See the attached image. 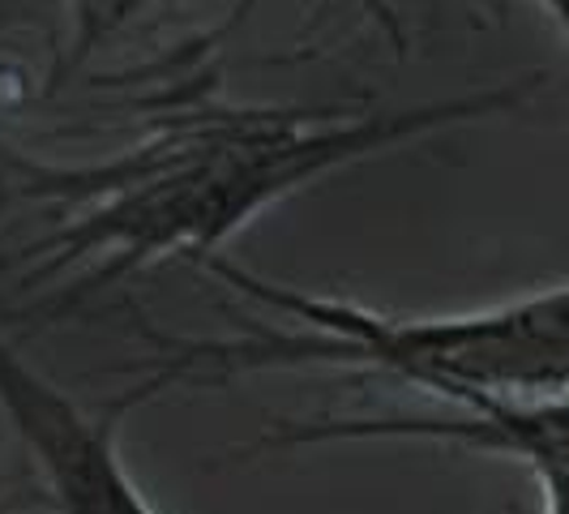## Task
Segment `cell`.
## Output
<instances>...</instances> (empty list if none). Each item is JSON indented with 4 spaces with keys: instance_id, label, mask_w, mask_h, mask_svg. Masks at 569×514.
<instances>
[{
    "instance_id": "cell-1",
    "label": "cell",
    "mask_w": 569,
    "mask_h": 514,
    "mask_svg": "<svg viewBox=\"0 0 569 514\" xmlns=\"http://www.w3.org/2000/svg\"><path fill=\"white\" fill-rule=\"evenodd\" d=\"M527 90V82L488 86L395 112L249 108L193 95L154 116L142 142L116 159L86 168H27L30 198L60 210L52 236L34 245L39 266L27 284L94 261L60 296V305H73L159 257L210 261L261 210L296 189L425 134L518 108Z\"/></svg>"
},
{
    "instance_id": "cell-2",
    "label": "cell",
    "mask_w": 569,
    "mask_h": 514,
    "mask_svg": "<svg viewBox=\"0 0 569 514\" xmlns=\"http://www.w3.org/2000/svg\"><path fill=\"white\" fill-rule=\"evenodd\" d=\"M244 300L291 317L296 326H249L240 339H163L159 369L142 386L150 395L184 382H228L240 373L335 369L390 373L446 403L471 395L488 399H557L569 395V284H552L501 305L446 317L372 314L339 296L261 279L228 257L201 261Z\"/></svg>"
},
{
    "instance_id": "cell-3",
    "label": "cell",
    "mask_w": 569,
    "mask_h": 514,
    "mask_svg": "<svg viewBox=\"0 0 569 514\" xmlns=\"http://www.w3.org/2000/svg\"><path fill=\"white\" fill-rule=\"evenodd\" d=\"M150 399L146 386L124 391L103 416H86L64 391L0 339V412L34 458L43 506L57 514H159L120 458L124 416Z\"/></svg>"
},
{
    "instance_id": "cell-4",
    "label": "cell",
    "mask_w": 569,
    "mask_h": 514,
    "mask_svg": "<svg viewBox=\"0 0 569 514\" xmlns=\"http://www.w3.org/2000/svg\"><path fill=\"white\" fill-rule=\"evenodd\" d=\"M326 442H446L480 455H506L536 467H569V395L557 399H488L471 395L450 412L399 416H313L279 421L261 446H326Z\"/></svg>"
},
{
    "instance_id": "cell-5",
    "label": "cell",
    "mask_w": 569,
    "mask_h": 514,
    "mask_svg": "<svg viewBox=\"0 0 569 514\" xmlns=\"http://www.w3.org/2000/svg\"><path fill=\"white\" fill-rule=\"evenodd\" d=\"M540 514H569V467H536Z\"/></svg>"
},
{
    "instance_id": "cell-6",
    "label": "cell",
    "mask_w": 569,
    "mask_h": 514,
    "mask_svg": "<svg viewBox=\"0 0 569 514\" xmlns=\"http://www.w3.org/2000/svg\"><path fill=\"white\" fill-rule=\"evenodd\" d=\"M543 9H548V18H552V27L561 30V39L569 43V0H540Z\"/></svg>"
}]
</instances>
